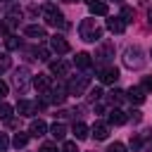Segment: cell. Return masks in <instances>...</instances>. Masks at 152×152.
I'll return each mask as SVG.
<instances>
[{
    "label": "cell",
    "instance_id": "obj_1",
    "mask_svg": "<svg viewBox=\"0 0 152 152\" xmlns=\"http://www.w3.org/2000/svg\"><path fill=\"white\" fill-rule=\"evenodd\" d=\"M78 36L86 40V43H97L102 38V28L95 24V19H83L81 26H78Z\"/></svg>",
    "mask_w": 152,
    "mask_h": 152
},
{
    "label": "cell",
    "instance_id": "obj_2",
    "mask_svg": "<svg viewBox=\"0 0 152 152\" xmlns=\"http://www.w3.org/2000/svg\"><path fill=\"white\" fill-rule=\"evenodd\" d=\"M124 64H126L128 69H142V66H145V52H142V48H138V45L126 48V52H124Z\"/></svg>",
    "mask_w": 152,
    "mask_h": 152
},
{
    "label": "cell",
    "instance_id": "obj_3",
    "mask_svg": "<svg viewBox=\"0 0 152 152\" xmlns=\"http://www.w3.org/2000/svg\"><path fill=\"white\" fill-rule=\"evenodd\" d=\"M43 17H45V21H48L50 26H57V28H64V26H66V21H64L62 12H59V10H57L52 2L43 5Z\"/></svg>",
    "mask_w": 152,
    "mask_h": 152
},
{
    "label": "cell",
    "instance_id": "obj_4",
    "mask_svg": "<svg viewBox=\"0 0 152 152\" xmlns=\"http://www.w3.org/2000/svg\"><path fill=\"white\" fill-rule=\"evenodd\" d=\"M12 83H14V88H17L19 93H24V90L28 88V83H31V71H28L26 66H19V69L14 71V76H12Z\"/></svg>",
    "mask_w": 152,
    "mask_h": 152
},
{
    "label": "cell",
    "instance_id": "obj_5",
    "mask_svg": "<svg viewBox=\"0 0 152 152\" xmlns=\"http://www.w3.org/2000/svg\"><path fill=\"white\" fill-rule=\"evenodd\" d=\"M88 83H90V76H74L69 83H66V93L69 95H81L86 88H88Z\"/></svg>",
    "mask_w": 152,
    "mask_h": 152
},
{
    "label": "cell",
    "instance_id": "obj_6",
    "mask_svg": "<svg viewBox=\"0 0 152 152\" xmlns=\"http://www.w3.org/2000/svg\"><path fill=\"white\" fill-rule=\"evenodd\" d=\"M38 109H40L38 102H31V100H19V102H17V112H19V116H33Z\"/></svg>",
    "mask_w": 152,
    "mask_h": 152
},
{
    "label": "cell",
    "instance_id": "obj_7",
    "mask_svg": "<svg viewBox=\"0 0 152 152\" xmlns=\"http://www.w3.org/2000/svg\"><path fill=\"white\" fill-rule=\"evenodd\" d=\"M43 100L50 102V104H62V102H64V88H62V86H57V88H48Z\"/></svg>",
    "mask_w": 152,
    "mask_h": 152
},
{
    "label": "cell",
    "instance_id": "obj_8",
    "mask_svg": "<svg viewBox=\"0 0 152 152\" xmlns=\"http://www.w3.org/2000/svg\"><path fill=\"white\" fill-rule=\"evenodd\" d=\"M50 50L52 52H57V55H64V52H69V43L64 40V36H50Z\"/></svg>",
    "mask_w": 152,
    "mask_h": 152
},
{
    "label": "cell",
    "instance_id": "obj_9",
    "mask_svg": "<svg viewBox=\"0 0 152 152\" xmlns=\"http://www.w3.org/2000/svg\"><path fill=\"white\" fill-rule=\"evenodd\" d=\"M100 81L102 83H116L119 81V69L116 66H104L100 71Z\"/></svg>",
    "mask_w": 152,
    "mask_h": 152
},
{
    "label": "cell",
    "instance_id": "obj_10",
    "mask_svg": "<svg viewBox=\"0 0 152 152\" xmlns=\"http://www.w3.org/2000/svg\"><path fill=\"white\" fill-rule=\"evenodd\" d=\"M50 86H52V78H50L48 74H38V76H33V88H36V90L45 93Z\"/></svg>",
    "mask_w": 152,
    "mask_h": 152
},
{
    "label": "cell",
    "instance_id": "obj_11",
    "mask_svg": "<svg viewBox=\"0 0 152 152\" xmlns=\"http://www.w3.org/2000/svg\"><path fill=\"white\" fill-rule=\"evenodd\" d=\"M126 95H128V100H131L133 104H142V102H145V88H140V86H133Z\"/></svg>",
    "mask_w": 152,
    "mask_h": 152
},
{
    "label": "cell",
    "instance_id": "obj_12",
    "mask_svg": "<svg viewBox=\"0 0 152 152\" xmlns=\"http://www.w3.org/2000/svg\"><path fill=\"white\" fill-rule=\"evenodd\" d=\"M45 131H48V126H45V121H43V119H33V121H31V126H28V133H31L33 138L45 135Z\"/></svg>",
    "mask_w": 152,
    "mask_h": 152
},
{
    "label": "cell",
    "instance_id": "obj_13",
    "mask_svg": "<svg viewBox=\"0 0 152 152\" xmlns=\"http://www.w3.org/2000/svg\"><path fill=\"white\" fill-rule=\"evenodd\" d=\"M107 28H109L112 33H124L126 21H124L121 17H109V19H107Z\"/></svg>",
    "mask_w": 152,
    "mask_h": 152
},
{
    "label": "cell",
    "instance_id": "obj_14",
    "mask_svg": "<svg viewBox=\"0 0 152 152\" xmlns=\"http://www.w3.org/2000/svg\"><path fill=\"white\" fill-rule=\"evenodd\" d=\"M24 33H26L28 38H36V40H40V38H48L45 28H43V26H38V24H31V26H26V28H24Z\"/></svg>",
    "mask_w": 152,
    "mask_h": 152
},
{
    "label": "cell",
    "instance_id": "obj_15",
    "mask_svg": "<svg viewBox=\"0 0 152 152\" xmlns=\"http://www.w3.org/2000/svg\"><path fill=\"white\" fill-rule=\"evenodd\" d=\"M90 133H93L95 140H107V138H109V126H107V124H95V126L90 128Z\"/></svg>",
    "mask_w": 152,
    "mask_h": 152
},
{
    "label": "cell",
    "instance_id": "obj_16",
    "mask_svg": "<svg viewBox=\"0 0 152 152\" xmlns=\"http://www.w3.org/2000/svg\"><path fill=\"white\" fill-rule=\"evenodd\" d=\"M126 119H128V116H126L121 109H112V112L107 114V121H109L112 126H121V124H126Z\"/></svg>",
    "mask_w": 152,
    "mask_h": 152
},
{
    "label": "cell",
    "instance_id": "obj_17",
    "mask_svg": "<svg viewBox=\"0 0 152 152\" xmlns=\"http://www.w3.org/2000/svg\"><path fill=\"white\" fill-rule=\"evenodd\" d=\"M74 64H76L78 69H90L93 59H90V55H88V52H78V55L74 57Z\"/></svg>",
    "mask_w": 152,
    "mask_h": 152
},
{
    "label": "cell",
    "instance_id": "obj_18",
    "mask_svg": "<svg viewBox=\"0 0 152 152\" xmlns=\"http://www.w3.org/2000/svg\"><path fill=\"white\" fill-rule=\"evenodd\" d=\"M50 71H52L55 76H66V74H69V64L62 62V59H57V62L50 64Z\"/></svg>",
    "mask_w": 152,
    "mask_h": 152
},
{
    "label": "cell",
    "instance_id": "obj_19",
    "mask_svg": "<svg viewBox=\"0 0 152 152\" xmlns=\"http://www.w3.org/2000/svg\"><path fill=\"white\" fill-rule=\"evenodd\" d=\"M71 133L76 135V140H86V138H88V126H86L83 121H76L74 128H71Z\"/></svg>",
    "mask_w": 152,
    "mask_h": 152
},
{
    "label": "cell",
    "instance_id": "obj_20",
    "mask_svg": "<svg viewBox=\"0 0 152 152\" xmlns=\"http://www.w3.org/2000/svg\"><path fill=\"white\" fill-rule=\"evenodd\" d=\"M112 52H114V45H112V43H104V45H102V50H100L95 57H97V62H107Z\"/></svg>",
    "mask_w": 152,
    "mask_h": 152
},
{
    "label": "cell",
    "instance_id": "obj_21",
    "mask_svg": "<svg viewBox=\"0 0 152 152\" xmlns=\"http://www.w3.org/2000/svg\"><path fill=\"white\" fill-rule=\"evenodd\" d=\"M88 7H90V14H107V12H109V7H107L104 2H100V0L90 2Z\"/></svg>",
    "mask_w": 152,
    "mask_h": 152
},
{
    "label": "cell",
    "instance_id": "obj_22",
    "mask_svg": "<svg viewBox=\"0 0 152 152\" xmlns=\"http://www.w3.org/2000/svg\"><path fill=\"white\" fill-rule=\"evenodd\" d=\"M50 133H52V138H57V140H64V135H66V126H64V124H52Z\"/></svg>",
    "mask_w": 152,
    "mask_h": 152
},
{
    "label": "cell",
    "instance_id": "obj_23",
    "mask_svg": "<svg viewBox=\"0 0 152 152\" xmlns=\"http://www.w3.org/2000/svg\"><path fill=\"white\" fill-rule=\"evenodd\" d=\"M19 19H21V10H10V12H7V21H5V24H7V26H17V24H19Z\"/></svg>",
    "mask_w": 152,
    "mask_h": 152
},
{
    "label": "cell",
    "instance_id": "obj_24",
    "mask_svg": "<svg viewBox=\"0 0 152 152\" xmlns=\"http://www.w3.org/2000/svg\"><path fill=\"white\" fill-rule=\"evenodd\" d=\"M26 142H28V135L26 133H17L14 138H12V145L19 150V147H26Z\"/></svg>",
    "mask_w": 152,
    "mask_h": 152
},
{
    "label": "cell",
    "instance_id": "obj_25",
    "mask_svg": "<svg viewBox=\"0 0 152 152\" xmlns=\"http://www.w3.org/2000/svg\"><path fill=\"white\" fill-rule=\"evenodd\" d=\"M19 45H21V40H19L17 36H12V33H10V36L5 38V48H7V50H17Z\"/></svg>",
    "mask_w": 152,
    "mask_h": 152
},
{
    "label": "cell",
    "instance_id": "obj_26",
    "mask_svg": "<svg viewBox=\"0 0 152 152\" xmlns=\"http://www.w3.org/2000/svg\"><path fill=\"white\" fill-rule=\"evenodd\" d=\"M10 64H12V57H10L7 52H2V55H0V74H2V71H7V69H10Z\"/></svg>",
    "mask_w": 152,
    "mask_h": 152
},
{
    "label": "cell",
    "instance_id": "obj_27",
    "mask_svg": "<svg viewBox=\"0 0 152 152\" xmlns=\"http://www.w3.org/2000/svg\"><path fill=\"white\" fill-rule=\"evenodd\" d=\"M33 55H36V59H40V62H48V59H50V57H48L50 52H48L45 48H36V50H33Z\"/></svg>",
    "mask_w": 152,
    "mask_h": 152
},
{
    "label": "cell",
    "instance_id": "obj_28",
    "mask_svg": "<svg viewBox=\"0 0 152 152\" xmlns=\"http://www.w3.org/2000/svg\"><path fill=\"white\" fill-rule=\"evenodd\" d=\"M10 114H12V107L0 100V119H10Z\"/></svg>",
    "mask_w": 152,
    "mask_h": 152
},
{
    "label": "cell",
    "instance_id": "obj_29",
    "mask_svg": "<svg viewBox=\"0 0 152 152\" xmlns=\"http://www.w3.org/2000/svg\"><path fill=\"white\" fill-rule=\"evenodd\" d=\"M124 95H126L124 90H112V93H109V102H114V104H116V102H121V100H124Z\"/></svg>",
    "mask_w": 152,
    "mask_h": 152
},
{
    "label": "cell",
    "instance_id": "obj_30",
    "mask_svg": "<svg viewBox=\"0 0 152 152\" xmlns=\"http://www.w3.org/2000/svg\"><path fill=\"white\" fill-rule=\"evenodd\" d=\"M100 97H102V90H100V88H93V90L88 93V100H90V102H97Z\"/></svg>",
    "mask_w": 152,
    "mask_h": 152
},
{
    "label": "cell",
    "instance_id": "obj_31",
    "mask_svg": "<svg viewBox=\"0 0 152 152\" xmlns=\"http://www.w3.org/2000/svg\"><path fill=\"white\" fill-rule=\"evenodd\" d=\"M107 152H126V145H124V142H112V145L107 147Z\"/></svg>",
    "mask_w": 152,
    "mask_h": 152
},
{
    "label": "cell",
    "instance_id": "obj_32",
    "mask_svg": "<svg viewBox=\"0 0 152 152\" xmlns=\"http://www.w3.org/2000/svg\"><path fill=\"white\" fill-rule=\"evenodd\" d=\"M121 19L128 24V21H133V10L131 7H124V12H121Z\"/></svg>",
    "mask_w": 152,
    "mask_h": 152
},
{
    "label": "cell",
    "instance_id": "obj_33",
    "mask_svg": "<svg viewBox=\"0 0 152 152\" xmlns=\"http://www.w3.org/2000/svg\"><path fill=\"white\" fill-rule=\"evenodd\" d=\"M62 152H78V147H76V142H71V140H66V142L62 145Z\"/></svg>",
    "mask_w": 152,
    "mask_h": 152
},
{
    "label": "cell",
    "instance_id": "obj_34",
    "mask_svg": "<svg viewBox=\"0 0 152 152\" xmlns=\"http://www.w3.org/2000/svg\"><path fill=\"white\" fill-rule=\"evenodd\" d=\"M7 147H10V138H7L5 133H0V152H5Z\"/></svg>",
    "mask_w": 152,
    "mask_h": 152
},
{
    "label": "cell",
    "instance_id": "obj_35",
    "mask_svg": "<svg viewBox=\"0 0 152 152\" xmlns=\"http://www.w3.org/2000/svg\"><path fill=\"white\" fill-rule=\"evenodd\" d=\"M140 145H142V138H140V135H135V138L131 135V147H133V150H140Z\"/></svg>",
    "mask_w": 152,
    "mask_h": 152
},
{
    "label": "cell",
    "instance_id": "obj_36",
    "mask_svg": "<svg viewBox=\"0 0 152 152\" xmlns=\"http://www.w3.org/2000/svg\"><path fill=\"white\" fill-rule=\"evenodd\" d=\"M7 90H10V88H7V83H5V81H0V100H5Z\"/></svg>",
    "mask_w": 152,
    "mask_h": 152
},
{
    "label": "cell",
    "instance_id": "obj_37",
    "mask_svg": "<svg viewBox=\"0 0 152 152\" xmlns=\"http://www.w3.org/2000/svg\"><path fill=\"white\" fill-rule=\"evenodd\" d=\"M142 88H145V90H152V76H145V81H142Z\"/></svg>",
    "mask_w": 152,
    "mask_h": 152
},
{
    "label": "cell",
    "instance_id": "obj_38",
    "mask_svg": "<svg viewBox=\"0 0 152 152\" xmlns=\"http://www.w3.org/2000/svg\"><path fill=\"white\" fill-rule=\"evenodd\" d=\"M40 152H57V147H55V145H50V142H45V145L40 147Z\"/></svg>",
    "mask_w": 152,
    "mask_h": 152
},
{
    "label": "cell",
    "instance_id": "obj_39",
    "mask_svg": "<svg viewBox=\"0 0 152 152\" xmlns=\"http://www.w3.org/2000/svg\"><path fill=\"white\" fill-rule=\"evenodd\" d=\"M142 140H152V128H147V131H142V135H140Z\"/></svg>",
    "mask_w": 152,
    "mask_h": 152
},
{
    "label": "cell",
    "instance_id": "obj_40",
    "mask_svg": "<svg viewBox=\"0 0 152 152\" xmlns=\"http://www.w3.org/2000/svg\"><path fill=\"white\" fill-rule=\"evenodd\" d=\"M131 119H133V121H135V124H138V121H140V119H142V116H140V112H131Z\"/></svg>",
    "mask_w": 152,
    "mask_h": 152
},
{
    "label": "cell",
    "instance_id": "obj_41",
    "mask_svg": "<svg viewBox=\"0 0 152 152\" xmlns=\"http://www.w3.org/2000/svg\"><path fill=\"white\" fill-rule=\"evenodd\" d=\"M147 24L152 26V7H147Z\"/></svg>",
    "mask_w": 152,
    "mask_h": 152
},
{
    "label": "cell",
    "instance_id": "obj_42",
    "mask_svg": "<svg viewBox=\"0 0 152 152\" xmlns=\"http://www.w3.org/2000/svg\"><path fill=\"white\" fill-rule=\"evenodd\" d=\"M86 2H88V5H90V2H95V0H86Z\"/></svg>",
    "mask_w": 152,
    "mask_h": 152
},
{
    "label": "cell",
    "instance_id": "obj_43",
    "mask_svg": "<svg viewBox=\"0 0 152 152\" xmlns=\"http://www.w3.org/2000/svg\"><path fill=\"white\" fill-rule=\"evenodd\" d=\"M66 2H76V0H66Z\"/></svg>",
    "mask_w": 152,
    "mask_h": 152
},
{
    "label": "cell",
    "instance_id": "obj_44",
    "mask_svg": "<svg viewBox=\"0 0 152 152\" xmlns=\"http://www.w3.org/2000/svg\"><path fill=\"white\" fill-rule=\"evenodd\" d=\"M147 152H152V147H150V150H147Z\"/></svg>",
    "mask_w": 152,
    "mask_h": 152
},
{
    "label": "cell",
    "instance_id": "obj_45",
    "mask_svg": "<svg viewBox=\"0 0 152 152\" xmlns=\"http://www.w3.org/2000/svg\"><path fill=\"white\" fill-rule=\"evenodd\" d=\"M114 2H121V0H114Z\"/></svg>",
    "mask_w": 152,
    "mask_h": 152
}]
</instances>
